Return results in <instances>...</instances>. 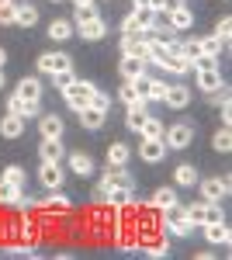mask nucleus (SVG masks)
<instances>
[{
    "label": "nucleus",
    "mask_w": 232,
    "mask_h": 260,
    "mask_svg": "<svg viewBox=\"0 0 232 260\" xmlns=\"http://www.w3.org/2000/svg\"><path fill=\"white\" fill-rule=\"evenodd\" d=\"M170 149H167V142L163 139H142L139 142V156L146 163H163V156H167Z\"/></svg>",
    "instance_id": "obj_11"
},
{
    "label": "nucleus",
    "mask_w": 232,
    "mask_h": 260,
    "mask_svg": "<svg viewBox=\"0 0 232 260\" xmlns=\"http://www.w3.org/2000/svg\"><path fill=\"white\" fill-rule=\"evenodd\" d=\"M39 153H42V160H62V139H42L39 146Z\"/></svg>",
    "instance_id": "obj_30"
},
{
    "label": "nucleus",
    "mask_w": 232,
    "mask_h": 260,
    "mask_svg": "<svg viewBox=\"0 0 232 260\" xmlns=\"http://www.w3.org/2000/svg\"><path fill=\"white\" fill-rule=\"evenodd\" d=\"M128 160H132V149L125 142H111L108 146V167H128Z\"/></svg>",
    "instance_id": "obj_20"
},
{
    "label": "nucleus",
    "mask_w": 232,
    "mask_h": 260,
    "mask_svg": "<svg viewBox=\"0 0 232 260\" xmlns=\"http://www.w3.org/2000/svg\"><path fill=\"white\" fill-rule=\"evenodd\" d=\"M146 118H149V111H146V108H128V115H125V125H128L132 132H142Z\"/></svg>",
    "instance_id": "obj_32"
},
{
    "label": "nucleus",
    "mask_w": 232,
    "mask_h": 260,
    "mask_svg": "<svg viewBox=\"0 0 232 260\" xmlns=\"http://www.w3.org/2000/svg\"><path fill=\"white\" fill-rule=\"evenodd\" d=\"M191 66L194 70H212V66H218V59H215V56H197Z\"/></svg>",
    "instance_id": "obj_45"
},
{
    "label": "nucleus",
    "mask_w": 232,
    "mask_h": 260,
    "mask_svg": "<svg viewBox=\"0 0 232 260\" xmlns=\"http://www.w3.org/2000/svg\"><path fill=\"white\" fill-rule=\"evenodd\" d=\"M90 108H97V111H104V115H108V108H111V98H108V94H101V90H94V98H90Z\"/></svg>",
    "instance_id": "obj_42"
},
{
    "label": "nucleus",
    "mask_w": 232,
    "mask_h": 260,
    "mask_svg": "<svg viewBox=\"0 0 232 260\" xmlns=\"http://www.w3.org/2000/svg\"><path fill=\"white\" fill-rule=\"evenodd\" d=\"M70 170H73L77 177H90V174H94V160H90L87 153H70Z\"/></svg>",
    "instance_id": "obj_22"
},
{
    "label": "nucleus",
    "mask_w": 232,
    "mask_h": 260,
    "mask_svg": "<svg viewBox=\"0 0 232 260\" xmlns=\"http://www.w3.org/2000/svg\"><path fill=\"white\" fill-rule=\"evenodd\" d=\"M229 35H232V18H222L218 24H215V39L229 42Z\"/></svg>",
    "instance_id": "obj_41"
},
{
    "label": "nucleus",
    "mask_w": 232,
    "mask_h": 260,
    "mask_svg": "<svg viewBox=\"0 0 232 260\" xmlns=\"http://www.w3.org/2000/svg\"><path fill=\"white\" fill-rule=\"evenodd\" d=\"M94 83L90 80H73L62 87V98H66V104L73 108V111H80V108H90V98H94Z\"/></svg>",
    "instance_id": "obj_1"
},
{
    "label": "nucleus",
    "mask_w": 232,
    "mask_h": 260,
    "mask_svg": "<svg viewBox=\"0 0 232 260\" xmlns=\"http://www.w3.org/2000/svg\"><path fill=\"white\" fill-rule=\"evenodd\" d=\"M205 229V240L212 243V246H225V243L232 240V233H229V225H225V219L222 222H208V225H201Z\"/></svg>",
    "instance_id": "obj_14"
},
{
    "label": "nucleus",
    "mask_w": 232,
    "mask_h": 260,
    "mask_svg": "<svg viewBox=\"0 0 232 260\" xmlns=\"http://www.w3.org/2000/svg\"><path fill=\"white\" fill-rule=\"evenodd\" d=\"M212 146H215V153H229L232 149V132L222 125L218 132H215V139H212Z\"/></svg>",
    "instance_id": "obj_35"
},
{
    "label": "nucleus",
    "mask_w": 232,
    "mask_h": 260,
    "mask_svg": "<svg viewBox=\"0 0 232 260\" xmlns=\"http://www.w3.org/2000/svg\"><path fill=\"white\" fill-rule=\"evenodd\" d=\"M39 180L49 187V191H59L62 187V180H66V174H62V167H59V160H42L39 167Z\"/></svg>",
    "instance_id": "obj_5"
},
{
    "label": "nucleus",
    "mask_w": 232,
    "mask_h": 260,
    "mask_svg": "<svg viewBox=\"0 0 232 260\" xmlns=\"http://www.w3.org/2000/svg\"><path fill=\"white\" fill-rule=\"evenodd\" d=\"M153 205L156 208H170V205H177L174 187H159V191H153Z\"/></svg>",
    "instance_id": "obj_36"
},
{
    "label": "nucleus",
    "mask_w": 232,
    "mask_h": 260,
    "mask_svg": "<svg viewBox=\"0 0 232 260\" xmlns=\"http://www.w3.org/2000/svg\"><path fill=\"white\" fill-rule=\"evenodd\" d=\"M21 194H24V187H21V184H11V180L0 177V205H14Z\"/></svg>",
    "instance_id": "obj_27"
},
{
    "label": "nucleus",
    "mask_w": 232,
    "mask_h": 260,
    "mask_svg": "<svg viewBox=\"0 0 232 260\" xmlns=\"http://www.w3.org/2000/svg\"><path fill=\"white\" fill-rule=\"evenodd\" d=\"M80 4H94V0H73V7H80Z\"/></svg>",
    "instance_id": "obj_53"
},
{
    "label": "nucleus",
    "mask_w": 232,
    "mask_h": 260,
    "mask_svg": "<svg viewBox=\"0 0 232 260\" xmlns=\"http://www.w3.org/2000/svg\"><path fill=\"white\" fill-rule=\"evenodd\" d=\"M132 87H136L146 101H163V94H167V83H163V80H153V77H146V73H142V77H136V80H132Z\"/></svg>",
    "instance_id": "obj_6"
},
{
    "label": "nucleus",
    "mask_w": 232,
    "mask_h": 260,
    "mask_svg": "<svg viewBox=\"0 0 232 260\" xmlns=\"http://www.w3.org/2000/svg\"><path fill=\"white\" fill-rule=\"evenodd\" d=\"M163 21L170 24V31H174V35H180V31H187V28L194 24V14H191V7H187V4H180V7H174L170 14H163Z\"/></svg>",
    "instance_id": "obj_8"
},
{
    "label": "nucleus",
    "mask_w": 232,
    "mask_h": 260,
    "mask_svg": "<svg viewBox=\"0 0 232 260\" xmlns=\"http://www.w3.org/2000/svg\"><path fill=\"white\" fill-rule=\"evenodd\" d=\"M4 180H11V184H28V174H24V167H18V163H11L7 170H4Z\"/></svg>",
    "instance_id": "obj_38"
},
{
    "label": "nucleus",
    "mask_w": 232,
    "mask_h": 260,
    "mask_svg": "<svg viewBox=\"0 0 232 260\" xmlns=\"http://www.w3.org/2000/svg\"><path fill=\"white\" fill-rule=\"evenodd\" d=\"M197 184H201L205 201H212V205H218V201L229 194V180L225 177H205V180H197Z\"/></svg>",
    "instance_id": "obj_7"
},
{
    "label": "nucleus",
    "mask_w": 232,
    "mask_h": 260,
    "mask_svg": "<svg viewBox=\"0 0 232 260\" xmlns=\"http://www.w3.org/2000/svg\"><path fill=\"white\" fill-rule=\"evenodd\" d=\"M11 253H14V257H35L31 246H11Z\"/></svg>",
    "instance_id": "obj_50"
},
{
    "label": "nucleus",
    "mask_w": 232,
    "mask_h": 260,
    "mask_svg": "<svg viewBox=\"0 0 232 260\" xmlns=\"http://www.w3.org/2000/svg\"><path fill=\"white\" fill-rule=\"evenodd\" d=\"M184 212H187V219H191L194 225H208V222H222V219H225L222 208L212 205V201H194V205H187Z\"/></svg>",
    "instance_id": "obj_3"
},
{
    "label": "nucleus",
    "mask_w": 232,
    "mask_h": 260,
    "mask_svg": "<svg viewBox=\"0 0 232 260\" xmlns=\"http://www.w3.org/2000/svg\"><path fill=\"white\" fill-rule=\"evenodd\" d=\"M146 253H149V257H167V253H170V246H167V243H156V246H149V250H146Z\"/></svg>",
    "instance_id": "obj_47"
},
{
    "label": "nucleus",
    "mask_w": 232,
    "mask_h": 260,
    "mask_svg": "<svg viewBox=\"0 0 232 260\" xmlns=\"http://www.w3.org/2000/svg\"><path fill=\"white\" fill-rule=\"evenodd\" d=\"M184 56H187V62H194V59H197V56H201V49H197V39L184 42Z\"/></svg>",
    "instance_id": "obj_44"
},
{
    "label": "nucleus",
    "mask_w": 232,
    "mask_h": 260,
    "mask_svg": "<svg viewBox=\"0 0 232 260\" xmlns=\"http://www.w3.org/2000/svg\"><path fill=\"white\" fill-rule=\"evenodd\" d=\"M0 136H4V139H21V136H24V118L7 111V115L0 118Z\"/></svg>",
    "instance_id": "obj_16"
},
{
    "label": "nucleus",
    "mask_w": 232,
    "mask_h": 260,
    "mask_svg": "<svg viewBox=\"0 0 232 260\" xmlns=\"http://www.w3.org/2000/svg\"><path fill=\"white\" fill-rule=\"evenodd\" d=\"M4 62H7V49H0V70H4Z\"/></svg>",
    "instance_id": "obj_52"
},
{
    "label": "nucleus",
    "mask_w": 232,
    "mask_h": 260,
    "mask_svg": "<svg viewBox=\"0 0 232 260\" xmlns=\"http://www.w3.org/2000/svg\"><path fill=\"white\" fill-rule=\"evenodd\" d=\"M101 194H108V191H132L136 187V180H132V174L125 170V167H108V174L101 177Z\"/></svg>",
    "instance_id": "obj_2"
},
{
    "label": "nucleus",
    "mask_w": 232,
    "mask_h": 260,
    "mask_svg": "<svg viewBox=\"0 0 232 260\" xmlns=\"http://www.w3.org/2000/svg\"><path fill=\"white\" fill-rule=\"evenodd\" d=\"M77 118H80V125H83V128L97 132V128H101V125L108 121V115H104V111H97V108H80V111H77Z\"/></svg>",
    "instance_id": "obj_18"
},
{
    "label": "nucleus",
    "mask_w": 232,
    "mask_h": 260,
    "mask_svg": "<svg viewBox=\"0 0 232 260\" xmlns=\"http://www.w3.org/2000/svg\"><path fill=\"white\" fill-rule=\"evenodd\" d=\"M222 45H225V42L215 39V35H205V39H197V49H201V56H218V52H222Z\"/></svg>",
    "instance_id": "obj_33"
},
{
    "label": "nucleus",
    "mask_w": 232,
    "mask_h": 260,
    "mask_svg": "<svg viewBox=\"0 0 232 260\" xmlns=\"http://www.w3.org/2000/svg\"><path fill=\"white\" fill-rule=\"evenodd\" d=\"M121 56H142V35L125 31V35H121ZM142 59H146V56H142Z\"/></svg>",
    "instance_id": "obj_28"
},
{
    "label": "nucleus",
    "mask_w": 232,
    "mask_h": 260,
    "mask_svg": "<svg viewBox=\"0 0 232 260\" xmlns=\"http://www.w3.org/2000/svg\"><path fill=\"white\" fill-rule=\"evenodd\" d=\"M39 205L45 208V212H56V215H66V212L73 208V205H70V198H62V194H49V198H42Z\"/></svg>",
    "instance_id": "obj_26"
},
{
    "label": "nucleus",
    "mask_w": 232,
    "mask_h": 260,
    "mask_svg": "<svg viewBox=\"0 0 232 260\" xmlns=\"http://www.w3.org/2000/svg\"><path fill=\"white\" fill-rule=\"evenodd\" d=\"M73 21H66V18H56L52 24H49V39H56V42H66V39H73Z\"/></svg>",
    "instance_id": "obj_23"
},
{
    "label": "nucleus",
    "mask_w": 232,
    "mask_h": 260,
    "mask_svg": "<svg viewBox=\"0 0 232 260\" xmlns=\"http://www.w3.org/2000/svg\"><path fill=\"white\" fill-rule=\"evenodd\" d=\"M35 66H39V73H52V56H49V52H42Z\"/></svg>",
    "instance_id": "obj_46"
},
{
    "label": "nucleus",
    "mask_w": 232,
    "mask_h": 260,
    "mask_svg": "<svg viewBox=\"0 0 232 260\" xmlns=\"http://www.w3.org/2000/svg\"><path fill=\"white\" fill-rule=\"evenodd\" d=\"M14 94H18V98H24L28 104H39V101H42V83H39V77H21Z\"/></svg>",
    "instance_id": "obj_13"
},
{
    "label": "nucleus",
    "mask_w": 232,
    "mask_h": 260,
    "mask_svg": "<svg viewBox=\"0 0 232 260\" xmlns=\"http://www.w3.org/2000/svg\"><path fill=\"white\" fill-rule=\"evenodd\" d=\"M56 80H59V90H62V87H66V83H73V73H59Z\"/></svg>",
    "instance_id": "obj_51"
},
{
    "label": "nucleus",
    "mask_w": 232,
    "mask_h": 260,
    "mask_svg": "<svg viewBox=\"0 0 232 260\" xmlns=\"http://www.w3.org/2000/svg\"><path fill=\"white\" fill-rule=\"evenodd\" d=\"M108 201L118 205V208H121V205H132V191H108Z\"/></svg>",
    "instance_id": "obj_43"
},
{
    "label": "nucleus",
    "mask_w": 232,
    "mask_h": 260,
    "mask_svg": "<svg viewBox=\"0 0 232 260\" xmlns=\"http://www.w3.org/2000/svg\"><path fill=\"white\" fill-rule=\"evenodd\" d=\"M49 56H52V77H59V73H73L70 52H49Z\"/></svg>",
    "instance_id": "obj_31"
},
{
    "label": "nucleus",
    "mask_w": 232,
    "mask_h": 260,
    "mask_svg": "<svg viewBox=\"0 0 232 260\" xmlns=\"http://www.w3.org/2000/svg\"><path fill=\"white\" fill-rule=\"evenodd\" d=\"M118 98L125 101L128 108H146V104H149V101H146V98H142V94L136 90V87H132V80H125V83H121V90H118Z\"/></svg>",
    "instance_id": "obj_24"
},
{
    "label": "nucleus",
    "mask_w": 232,
    "mask_h": 260,
    "mask_svg": "<svg viewBox=\"0 0 232 260\" xmlns=\"http://www.w3.org/2000/svg\"><path fill=\"white\" fill-rule=\"evenodd\" d=\"M39 21V11L31 7V4H21L18 0V14H14V24H21V28H31Z\"/></svg>",
    "instance_id": "obj_29"
},
{
    "label": "nucleus",
    "mask_w": 232,
    "mask_h": 260,
    "mask_svg": "<svg viewBox=\"0 0 232 260\" xmlns=\"http://www.w3.org/2000/svg\"><path fill=\"white\" fill-rule=\"evenodd\" d=\"M142 139H163V121L156 118H146V125H142V132H139Z\"/></svg>",
    "instance_id": "obj_37"
},
{
    "label": "nucleus",
    "mask_w": 232,
    "mask_h": 260,
    "mask_svg": "<svg viewBox=\"0 0 232 260\" xmlns=\"http://www.w3.org/2000/svg\"><path fill=\"white\" fill-rule=\"evenodd\" d=\"M14 14H18V0L0 4V24H14Z\"/></svg>",
    "instance_id": "obj_40"
},
{
    "label": "nucleus",
    "mask_w": 232,
    "mask_h": 260,
    "mask_svg": "<svg viewBox=\"0 0 232 260\" xmlns=\"http://www.w3.org/2000/svg\"><path fill=\"white\" fill-rule=\"evenodd\" d=\"M167 229H170L174 236H180V240H184V236H191V233H194V222L187 219V212H184V219H174V222H167Z\"/></svg>",
    "instance_id": "obj_34"
},
{
    "label": "nucleus",
    "mask_w": 232,
    "mask_h": 260,
    "mask_svg": "<svg viewBox=\"0 0 232 260\" xmlns=\"http://www.w3.org/2000/svg\"><path fill=\"white\" fill-rule=\"evenodd\" d=\"M163 104H167V108H174V111H184V108L191 104V90H187V87H180V83H167Z\"/></svg>",
    "instance_id": "obj_9"
},
{
    "label": "nucleus",
    "mask_w": 232,
    "mask_h": 260,
    "mask_svg": "<svg viewBox=\"0 0 232 260\" xmlns=\"http://www.w3.org/2000/svg\"><path fill=\"white\" fill-rule=\"evenodd\" d=\"M191 139H194V125H187V121H177V125H170V128L163 132L167 149H187Z\"/></svg>",
    "instance_id": "obj_4"
},
{
    "label": "nucleus",
    "mask_w": 232,
    "mask_h": 260,
    "mask_svg": "<svg viewBox=\"0 0 232 260\" xmlns=\"http://www.w3.org/2000/svg\"><path fill=\"white\" fill-rule=\"evenodd\" d=\"M94 18H101L94 4H80V7H77V14H73V24H83V21H94Z\"/></svg>",
    "instance_id": "obj_39"
},
{
    "label": "nucleus",
    "mask_w": 232,
    "mask_h": 260,
    "mask_svg": "<svg viewBox=\"0 0 232 260\" xmlns=\"http://www.w3.org/2000/svg\"><path fill=\"white\" fill-rule=\"evenodd\" d=\"M118 73H121L125 80H136V77H142V73H146V59H142V56H121Z\"/></svg>",
    "instance_id": "obj_15"
},
{
    "label": "nucleus",
    "mask_w": 232,
    "mask_h": 260,
    "mask_svg": "<svg viewBox=\"0 0 232 260\" xmlns=\"http://www.w3.org/2000/svg\"><path fill=\"white\" fill-rule=\"evenodd\" d=\"M35 205H39V201H35V198H28V194L14 201V208H18V212H28V208H35Z\"/></svg>",
    "instance_id": "obj_48"
},
{
    "label": "nucleus",
    "mask_w": 232,
    "mask_h": 260,
    "mask_svg": "<svg viewBox=\"0 0 232 260\" xmlns=\"http://www.w3.org/2000/svg\"><path fill=\"white\" fill-rule=\"evenodd\" d=\"M132 18H136V31H139V35L159 28V14H156L153 7H136V11H132Z\"/></svg>",
    "instance_id": "obj_12"
},
{
    "label": "nucleus",
    "mask_w": 232,
    "mask_h": 260,
    "mask_svg": "<svg viewBox=\"0 0 232 260\" xmlns=\"http://www.w3.org/2000/svg\"><path fill=\"white\" fill-rule=\"evenodd\" d=\"M180 4H184V0H159V11H163V14H170V11L180 7Z\"/></svg>",
    "instance_id": "obj_49"
},
{
    "label": "nucleus",
    "mask_w": 232,
    "mask_h": 260,
    "mask_svg": "<svg viewBox=\"0 0 232 260\" xmlns=\"http://www.w3.org/2000/svg\"><path fill=\"white\" fill-rule=\"evenodd\" d=\"M77 31L73 35H80L83 42H101L104 35H108V24H104V18H94V21H83V24H73Z\"/></svg>",
    "instance_id": "obj_10"
},
{
    "label": "nucleus",
    "mask_w": 232,
    "mask_h": 260,
    "mask_svg": "<svg viewBox=\"0 0 232 260\" xmlns=\"http://www.w3.org/2000/svg\"><path fill=\"white\" fill-rule=\"evenodd\" d=\"M39 132H42V139H59V136H62V118H59V115H42Z\"/></svg>",
    "instance_id": "obj_19"
},
{
    "label": "nucleus",
    "mask_w": 232,
    "mask_h": 260,
    "mask_svg": "<svg viewBox=\"0 0 232 260\" xmlns=\"http://www.w3.org/2000/svg\"><path fill=\"white\" fill-rule=\"evenodd\" d=\"M174 180L180 184V187H191V184H197V167H191V163H180V167H174Z\"/></svg>",
    "instance_id": "obj_25"
},
{
    "label": "nucleus",
    "mask_w": 232,
    "mask_h": 260,
    "mask_svg": "<svg viewBox=\"0 0 232 260\" xmlns=\"http://www.w3.org/2000/svg\"><path fill=\"white\" fill-rule=\"evenodd\" d=\"M7 111H11V115H21V118H31V115H39V104H28L24 98L11 94V98H7Z\"/></svg>",
    "instance_id": "obj_21"
},
{
    "label": "nucleus",
    "mask_w": 232,
    "mask_h": 260,
    "mask_svg": "<svg viewBox=\"0 0 232 260\" xmlns=\"http://www.w3.org/2000/svg\"><path fill=\"white\" fill-rule=\"evenodd\" d=\"M197 87H201L205 94H215V90H222L225 83H222V73H218V66H212V70H197Z\"/></svg>",
    "instance_id": "obj_17"
},
{
    "label": "nucleus",
    "mask_w": 232,
    "mask_h": 260,
    "mask_svg": "<svg viewBox=\"0 0 232 260\" xmlns=\"http://www.w3.org/2000/svg\"><path fill=\"white\" fill-rule=\"evenodd\" d=\"M4 83H7V80H4V70H0V90H4Z\"/></svg>",
    "instance_id": "obj_54"
}]
</instances>
